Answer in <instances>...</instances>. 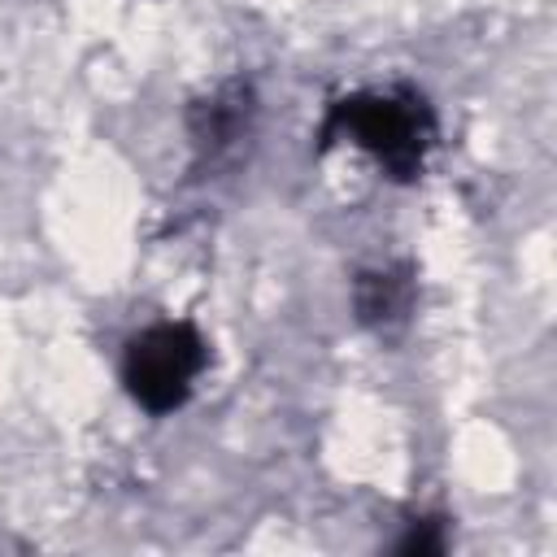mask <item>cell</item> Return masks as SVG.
<instances>
[{
	"instance_id": "cell-1",
	"label": "cell",
	"mask_w": 557,
	"mask_h": 557,
	"mask_svg": "<svg viewBox=\"0 0 557 557\" xmlns=\"http://www.w3.org/2000/svg\"><path fill=\"white\" fill-rule=\"evenodd\" d=\"M322 144L361 148L387 178H418L435 148V113L409 87H370L339 96L326 109Z\"/></svg>"
},
{
	"instance_id": "cell-2",
	"label": "cell",
	"mask_w": 557,
	"mask_h": 557,
	"mask_svg": "<svg viewBox=\"0 0 557 557\" xmlns=\"http://www.w3.org/2000/svg\"><path fill=\"white\" fill-rule=\"evenodd\" d=\"M205 366H209V348L196 326L157 322L126 339L122 383H126L131 400L144 405L148 413H170L191 396Z\"/></svg>"
},
{
	"instance_id": "cell-3",
	"label": "cell",
	"mask_w": 557,
	"mask_h": 557,
	"mask_svg": "<svg viewBox=\"0 0 557 557\" xmlns=\"http://www.w3.org/2000/svg\"><path fill=\"white\" fill-rule=\"evenodd\" d=\"M248 117H252V87L222 83L213 96H205L191 109V139L200 152H222L248 131Z\"/></svg>"
},
{
	"instance_id": "cell-4",
	"label": "cell",
	"mask_w": 557,
	"mask_h": 557,
	"mask_svg": "<svg viewBox=\"0 0 557 557\" xmlns=\"http://www.w3.org/2000/svg\"><path fill=\"white\" fill-rule=\"evenodd\" d=\"M352 305H357V318L366 326H379V331L396 326V322H405V313L413 305V283L405 270H392V265L366 270V274H357Z\"/></svg>"
},
{
	"instance_id": "cell-5",
	"label": "cell",
	"mask_w": 557,
	"mask_h": 557,
	"mask_svg": "<svg viewBox=\"0 0 557 557\" xmlns=\"http://www.w3.org/2000/svg\"><path fill=\"white\" fill-rule=\"evenodd\" d=\"M440 548H444V540L435 535V522L413 527V531H409V540L400 544V553H440Z\"/></svg>"
}]
</instances>
